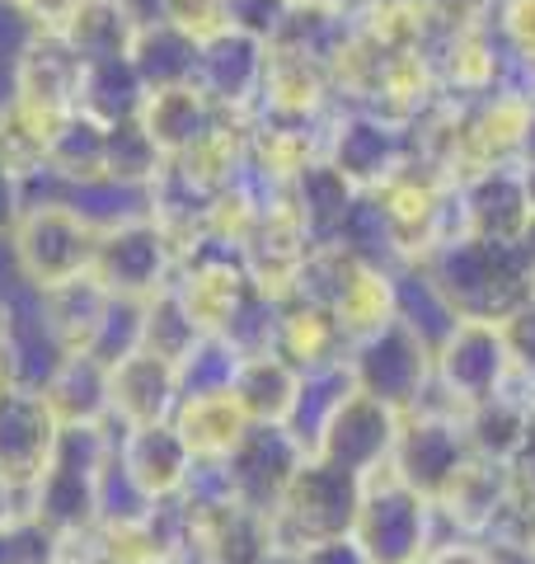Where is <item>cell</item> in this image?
<instances>
[{
    "instance_id": "ac0fdd59",
    "label": "cell",
    "mask_w": 535,
    "mask_h": 564,
    "mask_svg": "<svg viewBox=\"0 0 535 564\" xmlns=\"http://www.w3.org/2000/svg\"><path fill=\"white\" fill-rule=\"evenodd\" d=\"M95 475L99 470H76V466H66V462H47L43 480L33 485V494H29V513L39 518V522H47L52 532L66 541V551L99 527Z\"/></svg>"
},
{
    "instance_id": "44dd1931",
    "label": "cell",
    "mask_w": 535,
    "mask_h": 564,
    "mask_svg": "<svg viewBox=\"0 0 535 564\" xmlns=\"http://www.w3.org/2000/svg\"><path fill=\"white\" fill-rule=\"evenodd\" d=\"M230 395L244 410L249 423H287L301 395V367H292L282 352H249L236 367Z\"/></svg>"
},
{
    "instance_id": "9a60e30c",
    "label": "cell",
    "mask_w": 535,
    "mask_h": 564,
    "mask_svg": "<svg viewBox=\"0 0 535 564\" xmlns=\"http://www.w3.org/2000/svg\"><path fill=\"white\" fill-rule=\"evenodd\" d=\"M178 410V372L174 362L137 348L132 358L109 367V419L118 429H141V423H165Z\"/></svg>"
},
{
    "instance_id": "7402d4cb",
    "label": "cell",
    "mask_w": 535,
    "mask_h": 564,
    "mask_svg": "<svg viewBox=\"0 0 535 564\" xmlns=\"http://www.w3.org/2000/svg\"><path fill=\"white\" fill-rule=\"evenodd\" d=\"M146 80L137 76L132 57H109V62H85L80 76V104L85 118H95L99 128H118V122H137L146 109Z\"/></svg>"
},
{
    "instance_id": "e0dca14e",
    "label": "cell",
    "mask_w": 535,
    "mask_h": 564,
    "mask_svg": "<svg viewBox=\"0 0 535 564\" xmlns=\"http://www.w3.org/2000/svg\"><path fill=\"white\" fill-rule=\"evenodd\" d=\"M221 118L226 113L198 90V85H174V90H155L146 99L141 128L151 132V141L160 147L165 161H178V155H188L193 147H203V141L221 128Z\"/></svg>"
},
{
    "instance_id": "4316f807",
    "label": "cell",
    "mask_w": 535,
    "mask_h": 564,
    "mask_svg": "<svg viewBox=\"0 0 535 564\" xmlns=\"http://www.w3.org/2000/svg\"><path fill=\"white\" fill-rule=\"evenodd\" d=\"M43 296V311H47V321L52 329H57V339L76 352L89 344V334H95L99 325V315L103 306H109V288L95 278V273H80V278H70V282H57V288H47L39 292Z\"/></svg>"
},
{
    "instance_id": "8992f818",
    "label": "cell",
    "mask_w": 535,
    "mask_h": 564,
    "mask_svg": "<svg viewBox=\"0 0 535 564\" xmlns=\"http://www.w3.org/2000/svg\"><path fill=\"white\" fill-rule=\"evenodd\" d=\"M433 367H437L441 391L456 404V414L484 404L489 395L503 391V381L512 372V352H507V339H503V325L456 321L441 334Z\"/></svg>"
},
{
    "instance_id": "f6af8a7d",
    "label": "cell",
    "mask_w": 535,
    "mask_h": 564,
    "mask_svg": "<svg viewBox=\"0 0 535 564\" xmlns=\"http://www.w3.org/2000/svg\"><path fill=\"white\" fill-rule=\"evenodd\" d=\"M62 564H89V560H85V555H76V551H66V560H62Z\"/></svg>"
},
{
    "instance_id": "3957f363",
    "label": "cell",
    "mask_w": 535,
    "mask_h": 564,
    "mask_svg": "<svg viewBox=\"0 0 535 564\" xmlns=\"http://www.w3.org/2000/svg\"><path fill=\"white\" fill-rule=\"evenodd\" d=\"M427 503L418 489L400 480L395 466L362 475V503H357L352 536L371 555V564H418L427 545Z\"/></svg>"
},
{
    "instance_id": "836d02e7",
    "label": "cell",
    "mask_w": 535,
    "mask_h": 564,
    "mask_svg": "<svg viewBox=\"0 0 535 564\" xmlns=\"http://www.w3.org/2000/svg\"><path fill=\"white\" fill-rule=\"evenodd\" d=\"M66 541L33 513H14L0 522V564H62Z\"/></svg>"
},
{
    "instance_id": "ee69618b",
    "label": "cell",
    "mask_w": 535,
    "mask_h": 564,
    "mask_svg": "<svg viewBox=\"0 0 535 564\" xmlns=\"http://www.w3.org/2000/svg\"><path fill=\"white\" fill-rule=\"evenodd\" d=\"M14 386V372H10V358H6V348H0V395H6Z\"/></svg>"
},
{
    "instance_id": "74e56055",
    "label": "cell",
    "mask_w": 535,
    "mask_h": 564,
    "mask_svg": "<svg viewBox=\"0 0 535 564\" xmlns=\"http://www.w3.org/2000/svg\"><path fill=\"white\" fill-rule=\"evenodd\" d=\"M10 10L29 24V33H62L80 0H10Z\"/></svg>"
},
{
    "instance_id": "e575fe53",
    "label": "cell",
    "mask_w": 535,
    "mask_h": 564,
    "mask_svg": "<svg viewBox=\"0 0 535 564\" xmlns=\"http://www.w3.org/2000/svg\"><path fill=\"white\" fill-rule=\"evenodd\" d=\"M296 10V0H226V29H240L249 39H259L273 47L282 39Z\"/></svg>"
},
{
    "instance_id": "cb8c5ba5",
    "label": "cell",
    "mask_w": 535,
    "mask_h": 564,
    "mask_svg": "<svg viewBox=\"0 0 535 564\" xmlns=\"http://www.w3.org/2000/svg\"><path fill=\"white\" fill-rule=\"evenodd\" d=\"M174 429L184 433V443L193 456L203 462H221V456L236 452V443L249 433V419L236 404L230 391H217V395H188L178 400L174 410Z\"/></svg>"
},
{
    "instance_id": "277c9868",
    "label": "cell",
    "mask_w": 535,
    "mask_h": 564,
    "mask_svg": "<svg viewBox=\"0 0 535 564\" xmlns=\"http://www.w3.org/2000/svg\"><path fill=\"white\" fill-rule=\"evenodd\" d=\"M348 367H352L357 391L385 400L390 410H408V404H418V395H423L427 372H433V358H427L423 334L395 315L390 325L352 339Z\"/></svg>"
},
{
    "instance_id": "d4e9b609",
    "label": "cell",
    "mask_w": 535,
    "mask_h": 564,
    "mask_svg": "<svg viewBox=\"0 0 535 564\" xmlns=\"http://www.w3.org/2000/svg\"><path fill=\"white\" fill-rule=\"evenodd\" d=\"M132 66L146 80V90H174V85H193V66H198V39L165 20H141L132 39Z\"/></svg>"
},
{
    "instance_id": "bcb514c9",
    "label": "cell",
    "mask_w": 535,
    "mask_h": 564,
    "mask_svg": "<svg viewBox=\"0 0 535 564\" xmlns=\"http://www.w3.org/2000/svg\"><path fill=\"white\" fill-rule=\"evenodd\" d=\"M141 564H174V560H165V555H151V560H141Z\"/></svg>"
},
{
    "instance_id": "83f0119b",
    "label": "cell",
    "mask_w": 535,
    "mask_h": 564,
    "mask_svg": "<svg viewBox=\"0 0 535 564\" xmlns=\"http://www.w3.org/2000/svg\"><path fill=\"white\" fill-rule=\"evenodd\" d=\"M165 170V155L151 141V132L137 122H118L103 128V180L122 184V188H151Z\"/></svg>"
},
{
    "instance_id": "30bf717a",
    "label": "cell",
    "mask_w": 535,
    "mask_h": 564,
    "mask_svg": "<svg viewBox=\"0 0 535 564\" xmlns=\"http://www.w3.org/2000/svg\"><path fill=\"white\" fill-rule=\"evenodd\" d=\"M470 437H466V423L456 414H437V410H423L408 423H400V437H395V456L390 466L400 470V480L408 489H418L427 503H437L446 485L460 475V466L470 462Z\"/></svg>"
},
{
    "instance_id": "484cf974",
    "label": "cell",
    "mask_w": 535,
    "mask_h": 564,
    "mask_svg": "<svg viewBox=\"0 0 535 564\" xmlns=\"http://www.w3.org/2000/svg\"><path fill=\"white\" fill-rule=\"evenodd\" d=\"M47 170L57 174L66 188L103 180V128L80 109L66 113L57 128L47 132Z\"/></svg>"
},
{
    "instance_id": "d590c367",
    "label": "cell",
    "mask_w": 535,
    "mask_h": 564,
    "mask_svg": "<svg viewBox=\"0 0 535 564\" xmlns=\"http://www.w3.org/2000/svg\"><path fill=\"white\" fill-rule=\"evenodd\" d=\"M151 20H165L174 29H184L188 39H211L217 29H226V0H155Z\"/></svg>"
},
{
    "instance_id": "ba28073f",
    "label": "cell",
    "mask_w": 535,
    "mask_h": 564,
    "mask_svg": "<svg viewBox=\"0 0 535 564\" xmlns=\"http://www.w3.org/2000/svg\"><path fill=\"white\" fill-rule=\"evenodd\" d=\"M325 161L357 193H371L408 165V132H400V122L367 109L334 113L325 128Z\"/></svg>"
},
{
    "instance_id": "52a82bcc",
    "label": "cell",
    "mask_w": 535,
    "mask_h": 564,
    "mask_svg": "<svg viewBox=\"0 0 535 564\" xmlns=\"http://www.w3.org/2000/svg\"><path fill=\"white\" fill-rule=\"evenodd\" d=\"M80 76H85V62L62 33H29L10 66V99L24 113L47 122V128H57L66 113H76Z\"/></svg>"
},
{
    "instance_id": "9c48e42d",
    "label": "cell",
    "mask_w": 535,
    "mask_h": 564,
    "mask_svg": "<svg viewBox=\"0 0 535 564\" xmlns=\"http://www.w3.org/2000/svg\"><path fill=\"white\" fill-rule=\"evenodd\" d=\"M395 437H400V410H390L385 400L367 391H348L343 404L325 419L310 456H319V462H329L338 470L371 475L395 456Z\"/></svg>"
},
{
    "instance_id": "2e32d148",
    "label": "cell",
    "mask_w": 535,
    "mask_h": 564,
    "mask_svg": "<svg viewBox=\"0 0 535 564\" xmlns=\"http://www.w3.org/2000/svg\"><path fill=\"white\" fill-rule=\"evenodd\" d=\"M118 462L132 470V480L151 499H178L198 456L188 452L174 419H165V423H141V429H118Z\"/></svg>"
},
{
    "instance_id": "5b68a950",
    "label": "cell",
    "mask_w": 535,
    "mask_h": 564,
    "mask_svg": "<svg viewBox=\"0 0 535 564\" xmlns=\"http://www.w3.org/2000/svg\"><path fill=\"white\" fill-rule=\"evenodd\" d=\"M174 263H178V245L160 231L151 217L122 221L99 231L95 245V273L113 296H137L151 302L155 292H165L174 282Z\"/></svg>"
},
{
    "instance_id": "7bdbcfd3",
    "label": "cell",
    "mask_w": 535,
    "mask_h": 564,
    "mask_svg": "<svg viewBox=\"0 0 535 564\" xmlns=\"http://www.w3.org/2000/svg\"><path fill=\"white\" fill-rule=\"evenodd\" d=\"M259 564H301V551H287V545H268L259 555Z\"/></svg>"
},
{
    "instance_id": "8fae6325",
    "label": "cell",
    "mask_w": 535,
    "mask_h": 564,
    "mask_svg": "<svg viewBox=\"0 0 535 564\" xmlns=\"http://www.w3.org/2000/svg\"><path fill=\"white\" fill-rule=\"evenodd\" d=\"M306 443L287 429V423H249V433L236 443V452L226 456V470H230V489L244 508L254 513H273L277 499L287 494L292 475L306 462Z\"/></svg>"
},
{
    "instance_id": "5bb4252c",
    "label": "cell",
    "mask_w": 535,
    "mask_h": 564,
    "mask_svg": "<svg viewBox=\"0 0 535 564\" xmlns=\"http://www.w3.org/2000/svg\"><path fill=\"white\" fill-rule=\"evenodd\" d=\"M0 348H6V358H10L14 386H29V391H43L47 377L57 372L62 358L70 352L47 321L43 296L33 292L29 282L6 292V302H0Z\"/></svg>"
},
{
    "instance_id": "6da1fadb",
    "label": "cell",
    "mask_w": 535,
    "mask_h": 564,
    "mask_svg": "<svg viewBox=\"0 0 535 564\" xmlns=\"http://www.w3.org/2000/svg\"><path fill=\"white\" fill-rule=\"evenodd\" d=\"M357 503H362V475L338 470L329 462H319V456H306L301 470L292 475L287 494L268 513V532H273V545L310 551L319 541L352 536Z\"/></svg>"
},
{
    "instance_id": "ffe728a7",
    "label": "cell",
    "mask_w": 535,
    "mask_h": 564,
    "mask_svg": "<svg viewBox=\"0 0 535 564\" xmlns=\"http://www.w3.org/2000/svg\"><path fill=\"white\" fill-rule=\"evenodd\" d=\"M43 400L62 429H85V423H113L109 419V367L89 352H66L62 367L47 377Z\"/></svg>"
},
{
    "instance_id": "f546056e",
    "label": "cell",
    "mask_w": 535,
    "mask_h": 564,
    "mask_svg": "<svg viewBox=\"0 0 535 564\" xmlns=\"http://www.w3.org/2000/svg\"><path fill=\"white\" fill-rule=\"evenodd\" d=\"M47 122L24 113L10 95L0 99V165L10 174H20V184H29L33 174L47 170Z\"/></svg>"
},
{
    "instance_id": "f1b7e54d",
    "label": "cell",
    "mask_w": 535,
    "mask_h": 564,
    "mask_svg": "<svg viewBox=\"0 0 535 564\" xmlns=\"http://www.w3.org/2000/svg\"><path fill=\"white\" fill-rule=\"evenodd\" d=\"M236 367H240L236 344H230L226 334H203V339L174 362V372H178V400L230 391V381H236Z\"/></svg>"
},
{
    "instance_id": "7dc6e473",
    "label": "cell",
    "mask_w": 535,
    "mask_h": 564,
    "mask_svg": "<svg viewBox=\"0 0 535 564\" xmlns=\"http://www.w3.org/2000/svg\"><path fill=\"white\" fill-rule=\"evenodd\" d=\"M6 6H10V0H6Z\"/></svg>"
},
{
    "instance_id": "d6986e66",
    "label": "cell",
    "mask_w": 535,
    "mask_h": 564,
    "mask_svg": "<svg viewBox=\"0 0 535 564\" xmlns=\"http://www.w3.org/2000/svg\"><path fill=\"white\" fill-rule=\"evenodd\" d=\"M277 352H282V358H287L292 367H301V372H319V367L348 362L352 334L338 325V315H334V311L287 296V302H282Z\"/></svg>"
},
{
    "instance_id": "b9f144b4",
    "label": "cell",
    "mask_w": 535,
    "mask_h": 564,
    "mask_svg": "<svg viewBox=\"0 0 535 564\" xmlns=\"http://www.w3.org/2000/svg\"><path fill=\"white\" fill-rule=\"evenodd\" d=\"M14 513H29V494L10 489L6 480H0V522H6V518H14Z\"/></svg>"
},
{
    "instance_id": "8d00e7d4",
    "label": "cell",
    "mask_w": 535,
    "mask_h": 564,
    "mask_svg": "<svg viewBox=\"0 0 535 564\" xmlns=\"http://www.w3.org/2000/svg\"><path fill=\"white\" fill-rule=\"evenodd\" d=\"M503 339L512 352V367H522L526 377H535V296H526L503 321Z\"/></svg>"
},
{
    "instance_id": "60d3db41",
    "label": "cell",
    "mask_w": 535,
    "mask_h": 564,
    "mask_svg": "<svg viewBox=\"0 0 535 564\" xmlns=\"http://www.w3.org/2000/svg\"><path fill=\"white\" fill-rule=\"evenodd\" d=\"M20 217H24V184H20V174H10L0 165V236H10Z\"/></svg>"
},
{
    "instance_id": "ab89813d",
    "label": "cell",
    "mask_w": 535,
    "mask_h": 564,
    "mask_svg": "<svg viewBox=\"0 0 535 564\" xmlns=\"http://www.w3.org/2000/svg\"><path fill=\"white\" fill-rule=\"evenodd\" d=\"M418 564H498L493 551H484V545L474 541H446V545H433Z\"/></svg>"
},
{
    "instance_id": "1f68e13d",
    "label": "cell",
    "mask_w": 535,
    "mask_h": 564,
    "mask_svg": "<svg viewBox=\"0 0 535 564\" xmlns=\"http://www.w3.org/2000/svg\"><path fill=\"white\" fill-rule=\"evenodd\" d=\"M198 339H203V329L193 325L184 302H178L170 288L155 292L146 302V321H141V348L155 352V358H165V362H178Z\"/></svg>"
},
{
    "instance_id": "d6a6232c",
    "label": "cell",
    "mask_w": 535,
    "mask_h": 564,
    "mask_svg": "<svg viewBox=\"0 0 535 564\" xmlns=\"http://www.w3.org/2000/svg\"><path fill=\"white\" fill-rule=\"evenodd\" d=\"M141 321H146V302H137V296H109V306H103L99 325L80 352L99 358L103 367H118L122 358H132L141 348Z\"/></svg>"
},
{
    "instance_id": "4fadbf2b",
    "label": "cell",
    "mask_w": 535,
    "mask_h": 564,
    "mask_svg": "<svg viewBox=\"0 0 535 564\" xmlns=\"http://www.w3.org/2000/svg\"><path fill=\"white\" fill-rule=\"evenodd\" d=\"M62 423L52 419L43 391L29 386H10L0 395V480L20 494H33V485L43 480V470L52 462Z\"/></svg>"
},
{
    "instance_id": "f35d334b",
    "label": "cell",
    "mask_w": 535,
    "mask_h": 564,
    "mask_svg": "<svg viewBox=\"0 0 535 564\" xmlns=\"http://www.w3.org/2000/svg\"><path fill=\"white\" fill-rule=\"evenodd\" d=\"M301 564H371V555L357 545V536H334L301 551Z\"/></svg>"
},
{
    "instance_id": "7a4b0ae2",
    "label": "cell",
    "mask_w": 535,
    "mask_h": 564,
    "mask_svg": "<svg viewBox=\"0 0 535 564\" xmlns=\"http://www.w3.org/2000/svg\"><path fill=\"white\" fill-rule=\"evenodd\" d=\"M99 231L70 203H29L24 217L10 231V250L20 263V278L33 292H47L95 269Z\"/></svg>"
},
{
    "instance_id": "4dcf8cb0",
    "label": "cell",
    "mask_w": 535,
    "mask_h": 564,
    "mask_svg": "<svg viewBox=\"0 0 535 564\" xmlns=\"http://www.w3.org/2000/svg\"><path fill=\"white\" fill-rule=\"evenodd\" d=\"M160 499H151L146 489L132 480V470L118 462V447L113 456L99 466L95 475V508H99V527H141L151 518V508Z\"/></svg>"
},
{
    "instance_id": "603a6c76",
    "label": "cell",
    "mask_w": 535,
    "mask_h": 564,
    "mask_svg": "<svg viewBox=\"0 0 535 564\" xmlns=\"http://www.w3.org/2000/svg\"><path fill=\"white\" fill-rule=\"evenodd\" d=\"M137 29H141V10L132 0H80V10L70 14L62 39L76 47L80 62H109V57H128Z\"/></svg>"
},
{
    "instance_id": "7c38bea8",
    "label": "cell",
    "mask_w": 535,
    "mask_h": 564,
    "mask_svg": "<svg viewBox=\"0 0 535 564\" xmlns=\"http://www.w3.org/2000/svg\"><path fill=\"white\" fill-rule=\"evenodd\" d=\"M263 70H268V43L249 39L240 29H217L211 39L198 43L193 85H198L221 113L249 118L263 95Z\"/></svg>"
}]
</instances>
